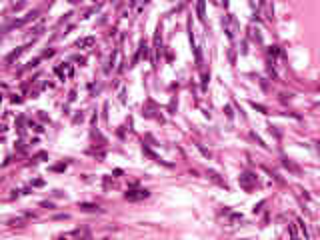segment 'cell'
<instances>
[{
  "mask_svg": "<svg viewBox=\"0 0 320 240\" xmlns=\"http://www.w3.org/2000/svg\"><path fill=\"white\" fill-rule=\"evenodd\" d=\"M92 44H94V38H92V36H88V38H80L78 42H76L78 48H88V46H92Z\"/></svg>",
  "mask_w": 320,
  "mask_h": 240,
  "instance_id": "3",
  "label": "cell"
},
{
  "mask_svg": "<svg viewBox=\"0 0 320 240\" xmlns=\"http://www.w3.org/2000/svg\"><path fill=\"white\" fill-rule=\"evenodd\" d=\"M148 190H142V188H140V190H128V192H126L124 194V198L126 200H142V198H148Z\"/></svg>",
  "mask_w": 320,
  "mask_h": 240,
  "instance_id": "1",
  "label": "cell"
},
{
  "mask_svg": "<svg viewBox=\"0 0 320 240\" xmlns=\"http://www.w3.org/2000/svg\"><path fill=\"white\" fill-rule=\"evenodd\" d=\"M252 106H254V108H256V110H260V112H266V108H264V106H260V104H252Z\"/></svg>",
  "mask_w": 320,
  "mask_h": 240,
  "instance_id": "9",
  "label": "cell"
},
{
  "mask_svg": "<svg viewBox=\"0 0 320 240\" xmlns=\"http://www.w3.org/2000/svg\"><path fill=\"white\" fill-rule=\"evenodd\" d=\"M282 164H284L288 170H292V172H300V170H298V166H294V164H292L290 160H286V158H284V160H282Z\"/></svg>",
  "mask_w": 320,
  "mask_h": 240,
  "instance_id": "7",
  "label": "cell"
},
{
  "mask_svg": "<svg viewBox=\"0 0 320 240\" xmlns=\"http://www.w3.org/2000/svg\"><path fill=\"white\" fill-rule=\"evenodd\" d=\"M22 52H24V48H18V50H14V52H12L10 56L6 58V62H8V64H10L12 60H14V58H18V56H20V54H22Z\"/></svg>",
  "mask_w": 320,
  "mask_h": 240,
  "instance_id": "6",
  "label": "cell"
},
{
  "mask_svg": "<svg viewBox=\"0 0 320 240\" xmlns=\"http://www.w3.org/2000/svg\"><path fill=\"white\" fill-rule=\"evenodd\" d=\"M268 52H270V56H276L280 50H278V46H270V50H268Z\"/></svg>",
  "mask_w": 320,
  "mask_h": 240,
  "instance_id": "8",
  "label": "cell"
},
{
  "mask_svg": "<svg viewBox=\"0 0 320 240\" xmlns=\"http://www.w3.org/2000/svg\"><path fill=\"white\" fill-rule=\"evenodd\" d=\"M68 218V214H58V216H54V220H66Z\"/></svg>",
  "mask_w": 320,
  "mask_h": 240,
  "instance_id": "10",
  "label": "cell"
},
{
  "mask_svg": "<svg viewBox=\"0 0 320 240\" xmlns=\"http://www.w3.org/2000/svg\"><path fill=\"white\" fill-rule=\"evenodd\" d=\"M252 182H256V176H252V174H248V172L240 176V186H242V188L250 190V188H252Z\"/></svg>",
  "mask_w": 320,
  "mask_h": 240,
  "instance_id": "2",
  "label": "cell"
},
{
  "mask_svg": "<svg viewBox=\"0 0 320 240\" xmlns=\"http://www.w3.org/2000/svg\"><path fill=\"white\" fill-rule=\"evenodd\" d=\"M80 210H86V212H94V210H98V206L96 204H86V202H82V204H78Z\"/></svg>",
  "mask_w": 320,
  "mask_h": 240,
  "instance_id": "5",
  "label": "cell"
},
{
  "mask_svg": "<svg viewBox=\"0 0 320 240\" xmlns=\"http://www.w3.org/2000/svg\"><path fill=\"white\" fill-rule=\"evenodd\" d=\"M196 10H198V18L204 22V0H198V4H196Z\"/></svg>",
  "mask_w": 320,
  "mask_h": 240,
  "instance_id": "4",
  "label": "cell"
}]
</instances>
